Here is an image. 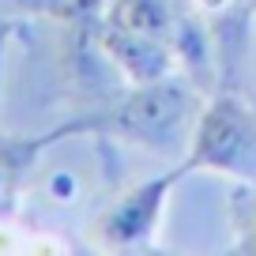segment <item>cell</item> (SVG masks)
I'll return each instance as SVG.
<instances>
[{
	"label": "cell",
	"instance_id": "6da1fadb",
	"mask_svg": "<svg viewBox=\"0 0 256 256\" xmlns=\"http://www.w3.org/2000/svg\"><path fill=\"white\" fill-rule=\"evenodd\" d=\"M200 106L204 94L184 76H166L154 83H124V90L94 98L90 106L76 110V117L83 124V136L120 140L128 147L162 154L188 147Z\"/></svg>",
	"mask_w": 256,
	"mask_h": 256
},
{
	"label": "cell",
	"instance_id": "7a4b0ae2",
	"mask_svg": "<svg viewBox=\"0 0 256 256\" xmlns=\"http://www.w3.org/2000/svg\"><path fill=\"white\" fill-rule=\"evenodd\" d=\"M181 162L188 174H218L256 188V106L245 87L218 83L204 94Z\"/></svg>",
	"mask_w": 256,
	"mask_h": 256
},
{
	"label": "cell",
	"instance_id": "3957f363",
	"mask_svg": "<svg viewBox=\"0 0 256 256\" xmlns=\"http://www.w3.org/2000/svg\"><path fill=\"white\" fill-rule=\"evenodd\" d=\"M188 177L184 162L170 166L166 174L144 177V181L128 184L120 196H113L110 208L98 211V218L90 222V234L102 248L124 252V248H144L158 238V226L166 218V204L174 196V188Z\"/></svg>",
	"mask_w": 256,
	"mask_h": 256
},
{
	"label": "cell",
	"instance_id": "277c9868",
	"mask_svg": "<svg viewBox=\"0 0 256 256\" xmlns=\"http://www.w3.org/2000/svg\"><path fill=\"white\" fill-rule=\"evenodd\" d=\"M94 38H98V49H102L106 64L124 83H154V80H166V76H181L174 46L162 38L128 30V26H117L110 19L98 23Z\"/></svg>",
	"mask_w": 256,
	"mask_h": 256
},
{
	"label": "cell",
	"instance_id": "5b68a950",
	"mask_svg": "<svg viewBox=\"0 0 256 256\" xmlns=\"http://www.w3.org/2000/svg\"><path fill=\"white\" fill-rule=\"evenodd\" d=\"M83 136L80 117L53 124L46 132L34 136H19V132H0V204H12L19 196V188L26 184V177L34 174V166L42 162V154L60 140H76Z\"/></svg>",
	"mask_w": 256,
	"mask_h": 256
},
{
	"label": "cell",
	"instance_id": "8992f818",
	"mask_svg": "<svg viewBox=\"0 0 256 256\" xmlns=\"http://www.w3.org/2000/svg\"><path fill=\"white\" fill-rule=\"evenodd\" d=\"M230 218H234V252L238 256H256V188L241 184L230 196Z\"/></svg>",
	"mask_w": 256,
	"mask_h": 256
},
{
	"label": "cell",
	"instance_id": "52a82bcc",
	"mask_svg": "<svg viewBox=\"0 0 256 256\" xmlns=\"http://www.w3.org/2000/svg\"><path fill=\"white\" fill-rule=\"evenodd\" d=\"M110 0H42V16L60 26H94Z\"/></svg>",
	"mask_w": 256,
	"mask_h": 256
},
{
	"label": "cell",
	"instance_id": "ba28073f",
	"mask_svg": "<svg viewBox=\"0 0 256 256\" xmlns=\"http://www.w3.org/2000/svg\"><path fill=\"white\" fill-rule=\"evenodd\" d=\"M16 30H19V23L16 19H0V94H4V64H8V46H12V38H16Z\"/></svg>",
	"mask_w": 256,
	"mask_h": 256
},
{
	"label": "cell",
	"instance_id": "9c48e42d",
	"mask_svg": "<svg viewBox=\"0 0 256 256\" xmlns=\"http://www.w3.org/2000/svg\"><path fill=\"white\" fill-rule=\"evenodd\" d=\"M248 4H252V8H256V0H248Z\"/></svg>",
	"mask_w": 256,
	"mask_h": 256
}]
</instances>
